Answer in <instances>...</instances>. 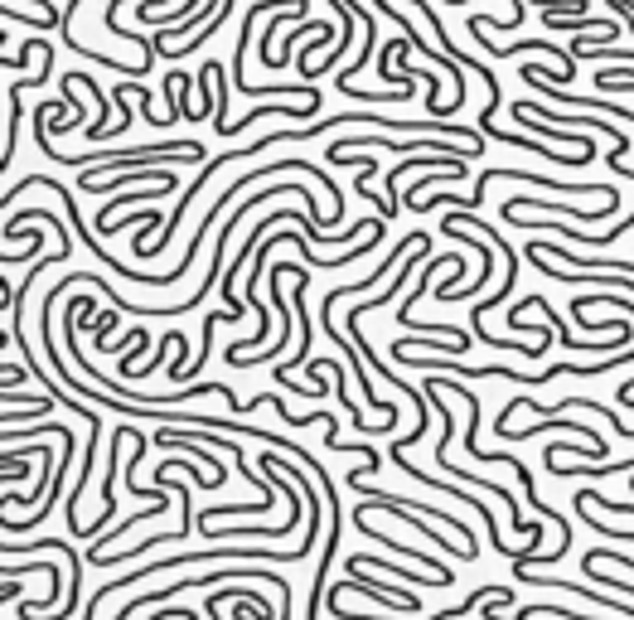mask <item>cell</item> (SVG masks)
<instances>
[{"label":"cell","mask_w":634,"mask_h":620,"mask_svg":"<svg viewBox=\"0 0 634 620\" xmlns=\"http://www.w3.org/2000/svg\"><path fill=\"white\" fill-rule=\"evenodd\" d=\"M121 315H127V310H102V315H98V325H92V345H98V349H107V335H112V330H117V320Z\"/></svg>","instance_id":"1"}]
</instances>
